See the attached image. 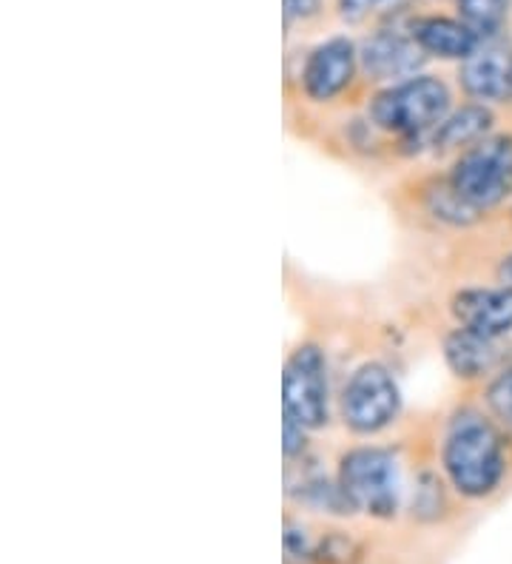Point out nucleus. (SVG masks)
<instances>
[{"label":"nucleus","mask_w":512,"mask_h":564,"mask_svg":"<svg viewBox=\"0 0 512 564\" xmlns=\"http://www.w3.org/2000/svg\"><path fill=\"white\" fill-rule=\"evenodd\" d=\"M444 474L467 499H484L506 474L504 440L499 427L478 411H461L450 420L442 445Z\"/></svg>","instance_id":"1"},{"label":"nucleus","mask_w":512,"mask_h":564,"mask_svg":"<svg viewBox=\"0 0 512 564\" xmlns=\"http://www.w3.org/2000/svg\"><path fill=\"white\" fill-rule=\"evenodd\" d=\"M450 89L431 75L407 77L393 83L370 100L368 118L375 129L404 140L436 134L438 126L450 115Z\"/></svg>","instance_id":"2"},{"label":"nucleus","mask_w":512,"mask_h":564,"mask_svg":"<svg viewBox=\"0 0 512 564\" xmlns=\"http://www.w3.org/2000/svg\"><path fill=\"white\" fill-rule=\"evenodd\" d=\"M336 479L353 510H362L373 519L396 517L402 479H399L396 456L388 447L362 445L348 451L339 459Z\"/></svg>","instance_id":"3"},{"label":"nucleus","mask_w":512,"mask_h":564,"mask_svg":"<svg viewBox=\"0 0 512 564\" xmlns=\"http://www.w3.org/2000/svg\"><path fill=\"white\" fill-rule=\"evenodd\" d=\"M447 180L478 214L501 206L512 194V134H490L465 149Z\"/></svg>","instance_id":"4"},{"label":"nucleus","mask_w":512,"mask_h":564,"mask_svg":"<svg viewBox=\"0 0 512 564\" xmlns=\"http://www.w3.org/2000/svg\"><path fill=\"white\" fill-rule=\"evenodd\" d=\"M282 416L305 431H322L330 420L328 359L319 345L305 343L291 351L282 371Z\"/></svg>","instance_id":"5"},{"label":"nucleus","mask_w":512,"mask_h":564,"mask_svg":"<svg viewBox=\"0 0 512 564\" xmlns=\"http://www.w3.org/2000/svg\"><path fill=\"white\" fill-rule=\"evenodd\" d=\"M402 411V391L388 365H359L341 391V422L356 436L382 434Z\"/></svg>","instance_id":"6"},{"label":"nucleus","mask_w":512,"mask_h":564,"mask_svg":"<svg viewBox=\"0 0 512 564\" xmlns=\"http://www.w3.org/2000/svg\"><path fill=\"white\" fill-rule=\"evenodd\" d=\"M356 69H359V48L353 46V41L330 37L311 48V55L302 66V91L314 104H328L353 83Z\"/></svg>","instance_id":"7"},{"label":"nucleus","mask_w":512,"mask_h":564,"mask_svg":"<svg viewBox=\"0 0 512 564\" xmlns=\"http://www.w3.org/2000/svg\"><path fill=\"white\" fill-rule=\"evenodd\" d=\"M461 89L476 104H501L512 97V48L499 37L481 41L458 69Z\"/></svg>","instance_id":"8"},{"label":"nucleus","mask_w":512,"mask_h":564,"mask_svg":"<svg viewBox=\"0 0 512 564\" xmlns=\"http://www.w3.org/2000/svg\"><path fill=\"white\" fill-rule=\"evenodd\" d=\"M424 57L427 55L410 37V32L404 35V32H396V29L375 32L359 48V66H362L370 80L402 83L407 77H416Z\"/></svg>","instance_id":"9"},{"label":"nucleus","mask_w":512,"mask_h":564,"mask_svg":"<svg viewBox=\"0 0 512 564\" xmlns=\"http://www.w3.org/2000/svg\"><path fill=\"white\" fill-rule=\"evenodd\" d=\"M450 311L461 328L484 334L490 339H501L512 334V289H461L450 300Z\"/></svg>","instance_id":"10"},{"label":"nucleus","mask_w":512,"mask_h":564,"mask_svg":"<svg viewBox=\"0 0 512 564\" xmlns=\"http://www.w3.org/2000/svg\"><path fill=\"white\" fill-rule=\"evenodd\" d=\"M410 37L418 43L424 55L442 57V61H465L481 43V37L461 18L453 21V18H442V14L416 18L410 23Z\"/></svg>","instance_id":"11"},{"label":"nucleus","mask_w":512,"mask_h":564,"mask_svg":"<svg viewBox=\"0 0 512 564\" xmlns=\"http://www.w3.org/2000/svg\"><path fill=\"white\" fill-rule=\"evenodd\" d=\"M499 339L476 334L470 328H453L444 337V362L458 379H481L499 362Z\"/></svg>","instance_id":"12"},{"label":"nucleus","mask_w":512,"mask_h":564,"mask_svg":"<svg viewBox=\"0 0 512 564\" xmlns=\"http://www.w3.org/2000/svg\"><path fill=\"white\" fill-rule=\"evenodd\" d=\"M492 129V111L484 104H467L461 109L450 111L447 120L436 129L433 134V149L438 154L447 152H465L470 145L481 143L484 138H490Z\"/></svg>","instance_id":"13"},{"label":"nucleus","mask_w":512,"mask_h":564,"mask_svg":"<svg viewBox=\"0 0 512 564\" xmlns=\"http://www.w3.org/2000/svg\"><path fill=\"white\" fill-rule=\"evenodd\" d=\"M287 494L296 496L302 505L314 510H325V513H353V505L348 502V496L341 490L339 479L330 482L325 476H305L299 488H287Z\"/></svg>","instance_id":"14"},{"label":"nucleus","mask_w":512,"mask_h":564,"mask_svg":"<svg viewBox=\"0 0 512 564\" xmlns=\"http://www.w3.org/2000/svg\"><path fill=\"white\" fill-rule=\"evenodd\" d=\"M510 7L512 0H458V14L481 41H490L504 26Z\"/></svg>","instance_id":"15"},{"label":"nucleus","mask_w":512,"mask_h":564,"mask_svg":"<svg viewBox=\"0 0 512 564\" xmlns=\"http://www.w3.org/2000/svg\"><path fill=\"white\" fill-rule=\"evenodd\" d=\"M427 203H431L433 217L444 223H453V226H470V223L478 220V212L458 197L456 188L450 186V180L438 183V188H433L427 194Z\"/></svg>","instance_id":"16"},{"label":"nucleus","mask_w":512,"mask_h":564,"mask_svg":"<svg viewBox=\"0 0 512 564\" xmlns=\"http://www.w3.org/2000/svg\"><path fill=\"white\" fill-rule=\"evenodd\" d=\"M487 405L501 422L512 427V365H506L487 388Z\"/></svg>","instance_id":"17"},{"label":"nucleus","mask_w":512,"mask_h":564,"mask_svg":"<svg viewBox=\"0 0 512 564\" xmlns=\"http://www.w3.org/2000/svg\"><path fill=\"white\" fill-rule=\"evenodd\" d=\"M314 556H316V551L311 547V539H307L305 530L296 528L294 522H287V528H285V558H287V564H294V562L305 564V562H311Z\"/></svg>","instance_id":"18"},{"label":"nucleus","mask_w":512,"mask_h":564,"mask_svg":"<svg viewBox=\"0 0 512 564\" xmlns=\"http://www.w3.org/2000/svg\"><path fill=\"white\" fill-rule=\"evenodd\" d=\"M399 3H404V0H339V12L345 21H362L379 9L399 7Z\"/></svg>","instance_id":"19"},{"label":"nucleus","mask_w":512,"mask_h":564,"mask_svg":"<svg viewBox=\"0 0 512 564\" xmlns=\"http://www.w3.org/2000/svg\"><path fill=\"white\" fill-rule=\"evenodd\" d=\"M307 434L302 425H296L294 420H285L282 422V451H285V459H296V456H305V447H307Z\"/></svg>","instance_id":"20"},{"label":"nucleus","mask_w":512,"mask_h":564,"mask_svg":"<svg viewBox=\"0 0 512 564\" xmlns=\"http://www.w3.org/2000/svg\"><path fill=\"white\" fill-rule=\"evenodd\" d=\"M322 0H282V14H285V26H291L294 21H307L319 14Z\"/></svg>","instance_id":"21"},{"label":"nucleus","mask_w":512,"mask_h":564,"mask_svg":"<svg viewBox=\"0 0 512 564\" xmlns=\"http://www.w3.org/2000/svg\"><path fill=\"white\" fill-rule=\"evenodd\" d=\"M499 280L501 285H510L512 289V254H506L504 260L499 262Z\"/></svg>","instance_id":"22"}]
</instances>
